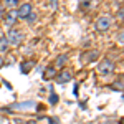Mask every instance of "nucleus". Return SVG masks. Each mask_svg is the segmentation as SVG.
I'll use <instances>...</instances> for the list:
<instances>
[{
    "label": "nucleus",
    "instance_id": "1",
    "mask_svg": "<svg viewBox=\"0 0 124 124\" xmlns=\"http://www.w3.org/2000/svg\"><path fill=\"white\" fill-rule=\"evenodd\" d=\"M5 38H7V41H8L10 46H18L20 43H22V40H23V35H22L20 30H17L15 27H13V28H8Z\"/></svg>",
    "mask_w": 124,
    "mask_h": 124
},
{
    "label": "nucleus",
    "instance_id": "2",
    "mask_svg": "<svg viewBox=\"0 0 124 124\" xmlns=\"http://www.w3.org/2000/svg\"><path fill=\"white\" fill-rule=\"evenodd\" d=\"M114 71V63L111 61V60H108L104 58L99 65H98V73L101 75V76H108V75H111Z\"/></svg>",
    "mask_w": 124,
    "mask_h": 124
},
{
    "label": "nucleus",
    "instance_id": "3",
    "mask_svg": "<svg viewBox=\"0 0 124 124\" xmlns=\"http://www.w3.org/2000/svg\"><path fill=\"white\" fill-rule=\"evenodd\" d=\"M111 23H113V20L109 15H101L99 18L96 20V30L98 31H101V33H104L108 30L111 28Z\"/></svg>",
    "mask_w": 124,
    "mask_h": 124
},
{
    "label": "nucleus",
    "instance_id": "4",
    "mask_svg": "<svg viewBox=\"0 0 124 124\" xmlns=\"http://www.w3.org/2000/svg\"><path fill=\"white\" fill-rule=\"evenodd\" d=\"M15 10H17L18 20H25V18L30 15V13L33 12V7H31V3H30V2H23V3H20V5H18Z\"/></svg>",
    "mask_w": 124,
    "mask_h": 124
},
{
    "label": "nucleus",
    "instance_id": "5",
    "mask_svg": "<svg viewBox=\"0 0 124 124\" xmlns=\"http://www.w3.org/2000/svg\"><path fill=\"white\" fill-rule=\"evenodd\" d=\"M3 22H5V25L8 27V28H13L15 25H17V22H18V15H17V10H8V12H5V15H3Z\"/></svg>",
    "mask_w": 124,
    "mask_h": 124
},
{
    "label": "nucleus",
    "instance_id": "6",
    "mask_svg": "<svg viewBox=\"0 0 124 124\" xmlns=\"http://www.w3.org/2000/svg\"><path fill=\"white\" fill-rule=\"evenodd\" d=\"M73 79V75H71V71H68V70H63V71H60L56 76V83L58 85H65V83H70Z\"/></svg>",
    "mask_w": 124,
    "mask_h": 124
},
{
    "label": "nucleus",
    "instance_id": "7",
    "mask_svg": "<svg viewBox=\"0 0 124 124\" xmlns=\"http://www.w3.org/2000/svg\"><path fill=\"white\" fill-rule=\"evenodd\" d=\"M18 5H20V0H3V2H2V7H3V8H8V10L17 8Z\"/></svg>",
    "mask_w": 124,
    "mask_h": 124
},
{
    "label": "nucleus",
    "instance_id": "8",
    "mask_svg": "<svg viewBox=\"0 0 124 124\" xmlns=\"http://www.w3.org/2000/svg\"><path fill=\"white\" fill-rule=\"evenodd\" d=\"M8 48H10V45H8V41H7V38L2 37V38H0V55H2V53H7Z\"/></svg>",
    "mask_w": 124,
    "mask_h": 124
},
{
    "label": "nucleus",
    "instance_id": "9",
    "mask_svg": "<svg viewBox=\"0 0 124 124\" xmlns=\"http://www.w3.org/2000/svg\"><path fill=\"white\" fill-rule=\"evenodd\" d=\"M53 76H55V70L53 68H46V73L43 75V78L45 79H50V78H53Z\"/></svg>",
    "mask_w": 124,
    "mask_h": 124
},
{
    "label": "nucleus",
    "instance_id": "10",
    "mask_svg": "<svg viewBox=\"0 0 124 124\" xmlns=\"http://www.w3.org/2000/svg\"><path fill=\"white\" fill-rule=\"evenodd\" d=\"M66 55H61V56H58V60H56V65L58 66H63L65 63H66Z\"/></svg>",
    "mask_w": 124,
    "mask_h": 124
},
{
    "label": "nucleus",
    "instance_id": "11",
    "mask_svg": "<svg viewBox=\"0 0 124 124\" xmlns=\"http://www.w3.org/2000/svg\"><path fill=\"white\" fill-rule=\"evenodd\" d=\"M25 20H27L28 23H35V22H37V13H33V12H31V13H30Z\"/></svg>",
    "mask_w": 124,
    "mask_h": 124
},
{
    "label": "nucleus",
    "instance_id": "12",
    "mask_svg": "<svg viewBox=\"0 0 124 124\" xmlns=\"http://www.w3.org/2000/svg\"><path fill=\"white\" fill-rule=\"evenodd\" d=\"M31 66H33V63H27V65H23V66H22V71H23V73H28V70Z\"/></svg>",
    "mask_w": 124,
    "mask_h": 124
},
{
    "label": "nucleus",
    "instance_id": "13",
    "mask_svg": "<svg viewBox=\"0 0 124 124\" xmlns=\"http://www.w3.org/2000/svg\"><path fill=\"white\" fill-rule=\"evenodd\" d=\"M56 101H58L56 94H55V93H51V96H50V103H51V104H56Z\"/></svg>",
    "mask_w": 124,
    "mask_h": 124
},
{
    "label": "nucleus",
    "instance_id": "14",
    "mask_svg": "<svg viewBox=\"0 0 124 124\" xmlns=\"http://www.w3.org/2000/svg\"><path fill=\"white\" fill-rule=\"evenodd\" d=\"M89 7V0H83L81 2V8H88Z\"/></svg>",
    "mask_w": 124,
    "mask_h": 124
},
{
    "label": "nucleus",
    "instance_id": "15",
    "mask_svg": "<svg viewBox=\"0 0 124 124\" xmlns=\"http://www.w3.org/2000/svg\"><path fill=\"white\" fill-rule=\"evenodd\" d=\"M117 40H119V45H123V40H124V33H123V31H119V35H117Z\"/></svg>",
    "mask_w": 124,
    "mask_h": 124
},
{
    "label": "nucleus",
    "instance_id": "16",
    "mask_svg": "<svg viewBox=\"0 0 124 124\" xmlns=\"http://www.w3.org/2000/svg\"><path fill=\"white\" fill-rule=\"evenodd\" d=\"M123 13H124L123 7H119V12H117V18H119V20H123Z\"/></svg>",
    "mask_w": 124,
    "mask_h": 124
},
{
    "label": "nucleus",
    "instance_id": "17",
    "mask_svg": "<svg viewBox=\"0 0 124 124\" xmlns=\"http://www.w3.org/2000/svg\"><path fill=\"white\" fill-rule=\"evenodd\" d=\"M3 15H5V8H3V7L0 5V20L3 18Z\"/></svg>",
    "mask_w": 124,
    "mask_h": 124
},
{
    "label": "nucleus",
    "instance_id": "18",
    "mask_svg": "<svg viewBox=\"0 0 124 124\" xmlns=\"http://www.w3.org/2000/svg\"><path fill=\"white\" fill-rule=\"evenodd\" d=\"M3 66V58H2V55H0V68Z\"/></svg>",
    "mask_w": 124,
    "mask_h": 124
}]
</instances>
